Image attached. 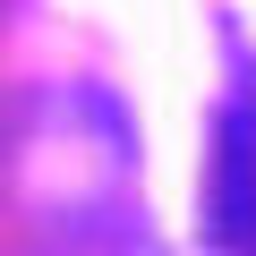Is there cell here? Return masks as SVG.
<instances>
[{"instance_id": "1", "label": "cell", "mask_w": 256, "mask_h": 256, "mask_svg": "<svg viewBox=\"0 0 256 256\" xmlns=\"http://www.w3.org/2000/svg\"><path fill=\"white\" fill-rule=\"evenodd\" d=\"M205 230L222 248H248L256 239V111L230 102L222 128H214V188H205Z\"/></svg>"}, {"instance_id": "2", "label": "cell", "mask_w": 256, "mask_h": 256, "mask_svg": "<svg viewBox=\"0 0 256 256\" xmlns=\"http://www.w3.org/2000/svg\"><path fill=\"white\" fill-rule=\"evenodd\" d=\"M230 52H239V60L256 68V18H230Z\"/></svg>"}]
</instances>
